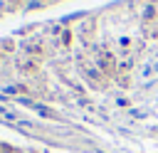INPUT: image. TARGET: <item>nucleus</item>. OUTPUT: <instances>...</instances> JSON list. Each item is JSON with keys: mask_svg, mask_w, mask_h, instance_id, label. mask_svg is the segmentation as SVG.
Instances as JSON below:
<instances>
[]
</instances>
